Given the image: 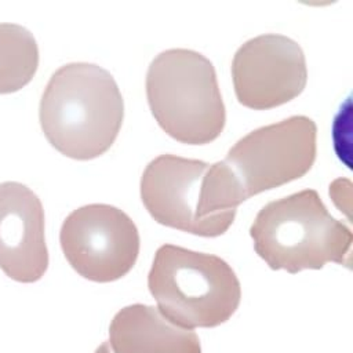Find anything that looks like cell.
<instances>
[{
  "mask_svg": "<svg viewBox=\"0 0 353 353\" xmlns=\"http://www.w3.org/2000/svg\"><path fill=\"white\" fill-rule=\"evenodd\" d=\"M124 117V102L113 76L88 62L58 68L47 81L40 105L41 130L62 154L90 160L116 141Z\"/></svg>",
  "mask_w": 353,
  "mask_h": 353,
  "instance_id": "6da1fadb",
  "label": "cell"
},
{
  "mask_svg": "<svg viewBox=\"0 0 353 353\" xmlns=\"http://www.w3.org/2000/svg\"><path fill=\"white\" fill-rule=\"evenodd\" d=\"M141 199L156 222L201 237L223 234L240 205L219 163L174 154H161L146 165Z\"/></svg>",
  "mask_w": 353,
  "mask_h": 353,
  "instance_id": "7a4b0ae2",
  "label": "cell"
},
{
  "mask_svg": "<svg viewBox=\"0 0 353 353\" xmlns=\"http://www.w3.org/2000/svg\"><path fill=\"white\" fill-rule=\"evenodd\" d=\"M250 234L255 252L273 270L298 273L328 262L349 263L352 232L328 212L313 189L268 203Z\"/></svg>",
  "mask_w": 353,
  "mask_h": 353,
  "instance_id": "3957f363",
  "label": "cell"
},
{
  "mask_svg": "<svg viewBox=\"0 0 353 353\" xmlns=\"http://www.w3.org/2000/svg\"><path fill=\"white\" fill-rule=\"evenodd\" d=\"M148 287L160 314L192 331L223 324L241 301L240 281L228 262L174 244L156 251Z\"/></svg>",
  "mask_w": 353,
  "mask_h": 353,
  "instance_id": "277c9868",
  "label": "cell"
},
{
  "mask_svg": "<svg viewBox=\"0 0 353 353\" xmlns=\"http://www.w3.org/2000/svg\"><path fill=\"white\" fill-rule=\"evenodd\" d=\"M146 97L157 124L178 142L205 145L223 131L226 112L216 73L197 51L160 52L146 73Z\"/></svg>",
  "mask_w": 353,
  "mask_h": 353,
  "instance_id": "5b68a950",
  "label": "cell"
},
{
  "mask_svg": "<svg viewBox=\"0 0 353 353\" xmlns=\"http://www.w3.org/2000/svg\"><path fill=\"white\" fill-rule=\"evenodd\" d=\"M317 127L306 116H291L239 139L222 160L244 200L303 176L317 152Z\"/></svg>",
  "mask_w": 353,
  "mask_h": 353,
  "instance_id": "8992f818",
  "label": "cell"
},
{
  "mask_svg": "<svg viewBox=\"0 0 353 353\" xmlns=\"http://www.w3.org/2000/svg\"><path fill=\"white\" fill-rule=\"evenodd\" d=\"M59 241L69 265L84 279L110 283L125 276L139 254L132 219L109 204H87L62 222Z\"/></svg>",
  "mask_w": 353,
  "mask_h": 353,
  "instance_id": "52a82bcc",
  "label": "cell"
},
{
  "mask_svg": "<svg viewBox=\"0 0 353 353\" xmlns=\"http://www.w3.org/2000/svg\"><path fill=\"white\" fill-rule=\"evenodd\" d=\"M232 77L237 101L250 109H272L296 98L307 81L301 46L283 34L247 40L234 54Z\"/></svg>",
  "mask_w": 353,
  "mask_h": 353,
  "instance_id": "ba28073f",
  "label": "cell"
},
{
  "mask_svg": "<svg viewBox=\"0 0 353 353\" xmlns=\"http://www.w3.org/2000/svg\"><path fill=\"white\" fill-rule=\"evenodd\" d=\"M0 268L21 283L37 281L48 268L41 200L18 181L0 182Z\"/></svg>",
  "mask_w": 353,
  "mask_h": 353,
  "instance_id": "9c48e42d",
  "label": "cell"
},
{
  "mask_svg": "<svg viewBox=\"0 0 353 353\" xmlns=\"http://www.w3.org/2000/svg\"><path fill=\"white\" fill-rule=\"evenodd\" d=\"M113 353H201L197 334L174 325L157 307L134 303L119 310L109 325Z\"/></svg>",
  "mask_w": 353,
  "mask_h": 353,
  "instance_id": "30bf717a",
  "label": "cell"
},
{
  "mask_svg": "<svg viewBox=\"0 0 353 353\" xmlns=\"http://www.w3.org/2000/svg\"><path fill=\"white\" fill-rule=\"evenodd\" d=\"M39 66L33 33L15 22H0V92H11L30 81Z\"/></svg>",
  "mask_w": 353,
  "mask_h": 353,
  "instance_id": "8fae6325",
  "label": "cell"
},
{
  "mask_svg": "<svg viewBox=\"0 0 353 353\" xmlns=\"http://www.w3.org/2000/svg\"><path fill=\"white\" fill-rule=\"evenodd\" d=\"M94 353H113V352H112L109 343H108V342H103V343H101V345L95 349Z\"/></svg>",
  "mask_w": 353,
  "mask_h": 353,
  "instance_id": "7c38bea8",
  "label": "cell"
}]
</instances>
